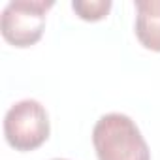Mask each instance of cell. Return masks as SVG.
I'll return each instance as SVG.
<instances>
[{"instance_id":"obj_1","label":"cell","mask_w":160,"mask_h":160,"mask_svg":"<svg viewBox=\"0 0 160 160\" xmlns=\"http://www.w3.org/2000/svg\"><path fill=\"white\" fill-rule=\"evenodd\" d=\"M98 160H151V151L138 124L124 113H106L92 128Z\"/></svg>"},{"instance_id":"obj_2","label":"cell","mask_w":160,"mask_h":160,"mask_svg":"<svg viewBox=\"0 0 160 160\" xmlns=\"http://www.w3.org/2000/svg\"><path fill=\"white\" fill-rule=\"evenodd\" d=\"M51 134L47 109L32 98L15 102L4 117V136L10 147L21 152L42 147Z\"/></svg>"},{"instance_id":"obj_3","label":"cell","mask_w":160,"mask_h":160,"mask_svg":"<svg viewBox=\"0 0 160 160\" xmlns=\"http://www.w3.org/2000/svg\"><path fill=\"white\" fill-rule=\"evenodd\" d=\"M55 6L53 0H12L0 15V32L15 47H30L38 43L45 30L47 12Z\"/></svg>"},{"instance_id":"obj_4","label":"cell","mask_w":160,"mask_h":160,"mask_svg":"<svg viewBox=\"0 0 160 160\" xmlns=\"http://www.w3.org/2000/svg\"><path fill=\"white\" fill-rule=\"evenodd\" d=\"M134 30L145 49L160 53V0H136Z\"/></svg>"},{"instance_id":"obj_5","label":"cell","mask_w":160,"mask_h":160,"mask_svg":"<svg viewBox=\"0 0 160 160\" xmlns=\"http://www.w3.org/2000/svg\"><path fill=\"white\" fill-rule=\"evenodd\" d=\"M111 0H73L72 10L83 21H100L111 10Z\"/></svg>"},{"instance_id":"obj_6","label":"cell","mask_w":160,"mask_h":160,"mask_svg":"<svg viewBox=\"0 0 160 160\" xmlns=\"http://www.w3.org/2000/svg\"><path fill=\"white\" fill-rule=\"evenodd\" d=\"M51 160H68V158H51Z\"/></svg>"}]
</instances>
